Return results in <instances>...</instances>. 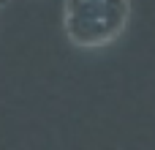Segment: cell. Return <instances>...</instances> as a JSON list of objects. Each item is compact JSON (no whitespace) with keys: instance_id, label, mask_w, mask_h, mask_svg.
<instances>
[{"instance_id":"1","label":"cell","mask_w":155,"mask_h":150,"mask_svg":"<svg viewBox=\"0 0 155 150\" xmlns=\"http://www.w3.org/2000/svg\"><path fill=\"white\" fill-rule=\"evenodd\" d=\"M125 16V0H68V36L76 44L93 46L112 38Z\"/></svg>"},{"instance_id":"2","label":"cell","mask_w":155,"mask_h":150,"mask_svg":"<svg viewBox=\"0 0 155 150\" xmlns=\"http://www.w3.org/2000/svg\"><path fill=\"white\" fill-rule=\"evenodd\" d=\"M0 3H5V0H0Z\"/></svg>"}]
</instances>
